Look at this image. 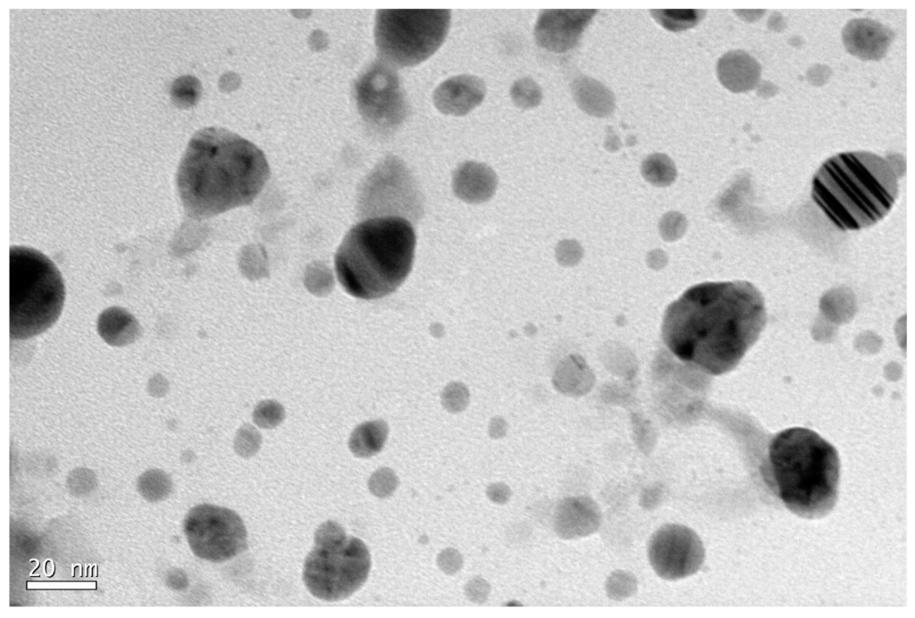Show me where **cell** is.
Segmentation results:
<instances>
[{"label":"cell","mask_w":915,"mask_h":618,"mask_svg":"<svg viewBox=\"0 0 915 618\" xmlns=\"http://www.w3.org/2000/svg\"><path fill=\"white\" fill-rule=\"evenodd\" d=\"M767 322L764 298L745 280L704 282L667 309L662 338L680 360L720 375L733 370Z\"/></svg>","instance_id":"1"},{"label":"cell","mask_w":915,"mask_h":618,"mask_svg":"<svg viewBox=\"0 0 915 618\" xmlns=\"http://www.w3.org/2000/svg\"><path fill=\"white\" fill-rule=\"evenodd\" d=\"M264 153L222 128L191 138L179 164L176 184L187 214L205 219L250 204L269 178Z\"/></svg>","instance_id":"2"},{"label":"cell","mask_w":915,"mask_h":618,"mask_svg":"<svg viewBox=\"0 0 915 618\" xmlns=\"http://www.w3.org/2000/svg\"><path fill=\"white\" fill-rule=\"evenodd\" d=\"M899 172L893 161L870 152H846L826 160L812 180L811 196L839 230L876 224L893 207Z\"/></svg>","instance_id":"3"},{"label":"cell","mask_w":915,"mask_h":618,"mask_svg":"<svg viewBox=\"0 0 915 618\" xmlns=\"http://www.w3.org/2000/svg\"><path fill=\"white\" fill-rule=\"evenodd\" d=\"M768 479L777 497L796 515L826 516L835 506L840 459L835 447L812 430L793 427L770 441Z\"/></svg>","instance_id":"4"},{"label":"cell","mask_w":915,"mask_h":618,"mask_svg":"<svg viewBox=\"0 0 915 618\" xmlns=\"http://www.w3.org/2000/svg\"><path fill=\"white\" fill-rule=\"evenodd\" d=\"M416 233L399 216L365 220L343 238L335 255L339 281L351 296L375 299L396 290L409 274Z\"/></svg>","instance_id":"5"},{"label":"cell","mask_w":915,"mask_h":618,"mask_svg":"<svg viewBox=\"0 0 915 618\" xmlns=\"http://www.w3.org/2000/svg\"><path fill=\"white\" fill-rule=\"evenodd\" d=\"M10 336L26 339L50 328L58 319L65 289L60 271L41 252L10 248Z\"/></svg>","instance_id":"6"},{"label":"cell","mask_w":915,"mask_h":618,"mask_svg":"<svg viewBox=\"0 0 915 618\" xmlns=\"http://www.w3.org/2000/svg\"><path fill=\"white\" fill-rule=\"evenodd\" d=\"M448 9H386L376 13L374 38L380 60L412 67L432 56L449 29Z\"/></svg>","instance_id":"7"},{"label":"cell","mask_w":915,"mask_h":618,"mask_svg":"<svg viewBox=\"0 0 915 618\" xmlns=\"http://www.w3.org/2000/svg\"><path fill=\"white\" fill-rule=\"evenodd\" d=\"M304 564L303 580L308 591L324 601H339L354 594L365 582L371 556L365 543L345 534L315 541Z\"/></svg>","instance_id":"8"},{"label":"cell","mask_w":915,"mask_h":618,"mask_svg":"<svg viewBox=\"0 0 915 618\" xmlns=\"http://www.w3.org/2000/svg\"><path fill=\"white\" fill-rule=\"evenodd\" d=\"M183 530L193 554L214 563L231 559L248 547L241 518L225 507L208 504L194 506L184 519Z\"/></svg>","instance_id":"9"},{"label":"cell","mask_w":915,"mask_h":618,"mask_svg":"<svg viewBox=\"0 0 915 618\" xmlns=\"http://www.w3.org/2000/svg\"><path fill=\"white\" fill-rule=\"evenodd\" d=\"M361 114L373 125L392 129L407 116V104L394 67L382 60L373 63L357 84Z\"/></svg>","instance_id":"10"},{"label":"cell","mask_w":915,"mask_h":618,"mask_svg":"<svg viewBox=\"0 0 915 618\" xmlns=\"http://www.w3.org/2000/svg\"><path fill=\"white\" fill-rule=\"evenodd\" d=\"M650 563L655 572L674 580L695 573L704 561V547L699 536L680 524H666L651 538Z\"/></svg>","instance_id":"11"},{"label":"cell","mask_w":915,"mask_h":618,"mask_svg":"<svg viewBox=\"0 0 915 618\" xmlns=\"http://www.w3.org/2000/svg\"><path fill=\"white\" fill-rule=\"evenodd\" d=\"M596 13L594 9L541 11L534 27L537 45L554 53L572 49Z\"/></svg>","instance_id":"12"},{"label":"cell","mask_w":915,"mask_h":618,"mask_svg":"<svg viewBox=\"0 0 915 618\" xmlns=\"http://www.w3.org/2000/svg\"><path fill=\"white\" fill-rule=\"evenodd\" d=\"M486 94L483 80L474 75L462 74L441 82L434 90L435 107L442 113L463 116L477 107Z\"/></svg>","instance_id":"13"},{"label":"cell","mask_w":915,"mask_h":618,"mask_svg":"<svg viewBox=\"0 0 915 618\" xmlns=\"http://www.w3.org/2000/svg\"><path fill=\"white\" fill-rule=\"evenodd\" d=\"M842 35L848 52L861 60L882 58L894 38L891 29L870 19L850 21Z\"/></svg>","instance_id":"14"},{"label":"cell","mask_w":915,"mask_h":618,"mask_svg":"<svg viewBox=\"0 0 915 618\" xmlns=\"http://www.w3.org/2000/svg\"><path fill=\"white\" fill-rule=\"evenodd\" d=\"M717 73L721 84L727 89L743 92L752 89L759 82L760 66L746 52L730 51L718 60Z\"/></svg>","instance_id":"15"},{"label":"cell","mask_w":915,"mask_h":618,"mask_svg":"<svg viewBox=\"0 0 915 618\" xmlns=\"http://www.w3.org/2000/svg\"><path fill=\"white\" fill-rule=\"evenodd\" d=\"M571 89L577 105L592 116L608 117L615 110L613 93L592 78H577L573 81Z\"/></svg>","instance_id":"16"},{"label":"cell","mask_w":915,"mask_h":618,"mask_svg":"<svg viewBox=\"0 0 915 618\" xmlns=\"http://www.w3.org/2000/svg\"><path fill=\"white\" fill-rule=\"evenodd\" d=\"M98 331L107 343L123 346L138 338L139 326L129 313L120 308H110L99 316Z\"/></svg>","instance_id":"17"},{"label":"cell","mask_w":915,"mask_h":618,"mask_svg":"<svg viewBox=\"0 0 915 618\" xmlns=\"http://www.w3.org/2000/svg\"><path fill=\"white\" fill-rule=\"evenodd\" d=\"M387 432V425L382 421L363 423L352 432L349 448L358 457L371 456L382 449Z\"/></svg>","instance_id":"18"},{"label":"cell","mask_w":915,"mask_h":618,"mask_svg":"<svg viewBox=\"0 0 915 618\" xmlns=\"http://www.w3.org/2000/svg\"><path fill=\"white\" fill-rule=\"evenodd\" d=\"M492 172L486 167L468 163L457 173L456 188L465 196H483L491 193L494 186Z\"/></svg>","instance_id":"19"},{"label":"cell","mask_w":915,"mask_h":618,"mask_svg":"<svg viewBox=\"0 0 915 618\" xmlns=\"http://www.w3.org/2000/svg\"><path fill=\"white\" fill-rule=\"evenodd\" d=\"M137 489L140 496L148 502L165 500L172 491L170 477L161 470H149L139 476Z\"/></svg>","instance_id":"20"},{"label":"cell","mask_w":915,"mask_h":618,"mask_svg":"<svg viewBox=\"0 0 915 618\" xmlns=\"http://www.w3.org/2000/svg\"><path fill=\"white\" fill-rule=\"evenodd\" d=\"M650 13L659 25L676 32L693 28L705 15V11L694 9L651 10Z\"/></svg>","instance_id":"21"},{"label":"cell","mask_w":915,"mask_h":618,"mask_svg":"<svg viewBox=\"0 0 915 618\" xmlns=\"http://www.w3.org/2000/svg\"><path fill=\"white\" fill-rule=\"evenodd\" d=\"M513 103L520 109L528 110L540 104L542 98L541 87L531 78L515 81L510 88Z\"/></svg>","instance_id":"22"},{"label":"cell","mask_w":915,"mask_h":618,"mask_svg":"<svg viewBox=\"0 0 915 618\" xmlns=\"http://www.w3.org/2000/svg\"><path fill=\"white\" fill-rule=\"evenodd\" d=\"M199 93V83L191 76H181L176 79L171 88L172 101L180 107H189L195 104Z\"/></svg>","instance_id":"23"},{"label":"cell","mask_w":915,"mask_h":618,"mask_svg":"<svg viewBox=\"0 0 915 618\" xmlns=\"http://www.w3.org/2000/svg\"><path fill=\"white\" fill-rule=\"evenodd\" d=\"M643 172L655 183L664 184L671 180L675 171L670 161L664 155H653L644 163Z\"/></svg>","instance_id":"24"},{"label":"cell","mask_w":915,"mask_h":618,"mask_svg":"<svg viewBox=\"0 0 915 618\" xmlns=\"http://www.w3.org/2000/svg\"><path fill=\"white\" fill-rule=\"evenodd\" d=\"M66 485L72 496L85 497L95 490L97 480L94 472L87 469H77L70 473Z\"/></svg>","instance_id":"25"},{"label":"cell","mask_w":915,"mask_h":618,"mask_svg":"<svg viewBox=\"0 0 915 618\" xmlns=\"http://www.w3.org/2000/svg\"><path fill=\"white\" fill-rule=\"evenodd\" d=\"M283 415L281 405L273 401H264L255 409L253 419L260 427L273 428L282 421Z\"/></svg>","instance_id":"26"},{"label":"cell","mask_w":915,"mask_h":618,"mask_svg":"<svg viewBox=\"0 0 915 618\" xmlns=\"http://www.w3.org/2000/svg\"><path fill=\"white\" fill-rule=\"evenodd\" d=\"M260 444V437L257 431L250 426L242 428L236 438V451L244 456H248L257 450Z\"/></svg>","instance_id":"27"},{"label":"cell","mask_w":915,"mask_h":618,"mask_svg":"<svg viewBox=\"0 0 915 618\" xmlns=\"http://www.w3.org/2000/svg\"><path fill=\"white\" fill-rule=\"evenodd\" d=\"M389 475L390 474L380 471L372 476L369 481V487L375 496L382 497H387L395 489L397 481L393 475L384 481Z\"/></svg>","instance_id":"28"}]
</instances>
